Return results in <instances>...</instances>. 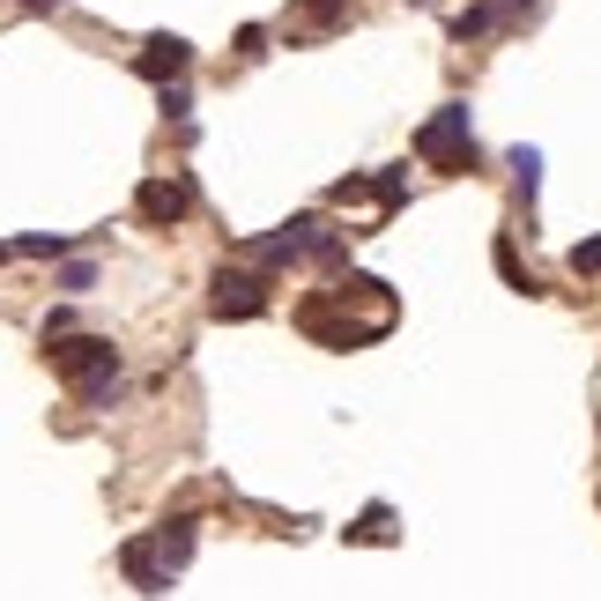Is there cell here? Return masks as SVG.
I'll use <instances>...</instances> for the list:
<instances>
[{
	"label": "cell",
	"mask_w": 601,
	"mask_h": 601,
	"mask_svg": "<svg viewBox=\"0 0 601 601\" xmlns=\"http://www.w3.org/2000/svg\"><path fill=\"white\" fill-rule=\"evenodd\" d=\"M498 275H505V283H513V290H527V298H535V290H542V283H535V275H527V267H519L513 238H505V246H498Z\"/></svg>",
	"instance_id": "cell-13"
},
{
	"label": "cell",
	"mask_w": 601,
	"mask_h": 601,
	"mask_svg": "<svg viewBox=\"0 0 601 601\" xmlns=\"http://www.w3.org/2000/svg\"><path fill=\"white\" fill-rule=\"evenodd\" d=\"M490 30H498V8H490V0H475V8H461V15H453V38H461V45L490 38Z\"/></svg>",
	"instance_id": "cell-9"
},
{
	"label": "cell",
	"mask_w": 601,
	"mask_h": 601,
	"mask_svg": "<svg viewBox=\"0 0 601 601\" xmlns=\"http://www.w3.org/2000/svg\"><path fill=\"white\" fill-rule=\"evenodd\" d=\"M572 275H601V238H579L572 246Z\"/></svg>",
	"instance_id": "cell-15"
},
{
	"label": "cell",
	"mask_w": 601,
	"mask_h": 601,
	"mask_svg": "<svg viewBox=\"0 0 601 601\" xmlns=\"http://www.w3.org/2000/svg\"><path fill=\"white\" fill-rule=\"evenodd\" d=\"M186 67H193V45L186 38H149L134 52V75H141V83H178Z\"/></svg>",
	"instance_id": "cell-5"
},
{
	"label": "cell",
	"mask_w": 601,
	"mask_h": 601,
	"mask_svg": "<svg viewBox=\"0 0 601 601\" xmlns=\"http://www.w3.org/2000/svg\"><path fill=\"white\" fill-rule=\"evenodd\" d=\"M164 112H172V120H186V112H193V97H186V75H178V83H164Z\"/></svg>",
	"instance_id": "cell-17"
},
{
	"label": "cell",
	"mask_w": 601,
	"mask_h": 601,
	"mask_svg": "<svg viewBox=\"0 0 601 601\" xmlns=\"http://www.w3.org/2000/svg\"><path fill=\"white\" fill-rule=\"evenodd\" d=\"M193 209V193L178 186V178H141V193H134V215L149 223V230H178Z\"/></svg>",
	"instance_id": "cell-4"
},
{
	"label": "cell",
	"mask_w": 601,
	"mask_h": 601,
	"mask_svg": "<svg viewBox=\"0 0 601 601\" xmlns=\"http://www.w3.org/2000/svg\"><path fill=\"white\" fill-rule=\"evenodd\" d=\"M45 356H52V372L67 379V387L83 393V409H104L112 393H120V349L104 342V335H52L45 342Z\"/></svg>",
	"instance_id": "cell-1"
},
{
	"label": "cell",
	"mask_w": 601,
	"mask_h": 601,
	"mask_svg": "<svg viewBox=\"0 0 601 601\" xmlns=\"http://www.w3.org/2000/svg\"><path fill=\"white\" fill-rule=\"evenodd\" d=\"M304 15H312L304 38H327V30H342L349 23V0H304Z\"/></svg>",
	"instance_id": "cell-10"
},
{
	"label": "cell",
	"mask_w": 601,
	"mask_h": 601,
	"mask_svg": "<svg viewBox=\"0 0 601 601\" xmlns=\"http://www.w3.org/2000/svg\"><path fill=\"white\" fill-rule=\"evenodd\" d=\"M8 253H23V260H60V253H67V238H60V230H30V238H15Z\"/></svg>",
	"instance_id": "cell-11"
},
{
	"label": "cell",
	"mask_w": 601,
	"mask_h": 601,
	"mask_svg": "<svg viewBox=\"0 0 601 601\" xmlns=\"http://www.w3.org/2000/svg\"><path fill=\"white\" fill-rule=\"evenodd\" d=\"M89 283H97V267H89V260H67V267H60V290H67V298H83Z\"/></svg>",
	"instance_id": "cell-14"
},
{
	"label": "cell",
	"mask_w": 601,
	"mask_h": 601,
	"mask_svg": "<svg viewBox=\"0 0 601 601\" xmlns=\"http://www.w3.org/2000/svg\"><path fill=\"white\" fill-rule=\"evenodd\" d=\"M209 290H215L209 298L215 320H260V312H267V275H260V267H215Z\"/></svg>",
	"instance_id": "cell-3"
},
{
	"label": "cell",
	"mask_w": 601,
	"mask_h": 601,
	"mask_svg": "<svg viewBox=\"0 0 601 601\" xmlns=\"http://www.w3.org/2000/svg\"><path fill=\"white\" fill-rule=\"evenodd\" d=\"M498 8V23H535L542 15V0H490Z\"/></svg>",
	"instance_id": "cell-16"
},
{
	"label": "cell",
	"mask_w": 601,
	"mask_h": 601,
	"mask_svg": "<svg viewBox=\"0 0 601 601\" xmlns=\"http://www.w3.org/2000/svg\"><path fill=\"white\" fill-rule=\"evenodd\" d=\"M349 542H393V513H387V505H372V513L349 527Z\"/></svg>",
	"instance_id": "cell-12"
},
{
	"label": "cell",
	"mask_w": 601,
	"mask_h": 601,
	"mask_svg": "<svg viewBox=\"0 0 601 601\" xmlns=\"http://www.w3.org/2000/svg\"><path fill=\"white\" fill-rule=\"evenodd\" d=\"M505 164H513V193L527 201V209H535V193H542V149H527V141H519Z\"/></svg>",
	"instance_id": "cell-8"
},
{
	"label": "cell",
	"mask_w": 601,
	"mask_h": 601,
	"mask_svg": "<svg viewBox=\"0 0 601 601\" xmlns=\"http://www.w3.org/2000/svg\"><path fill=\"white\" fill-rule=\"evenodd\" d=\"M120 572H127V587H141L149 601H156L164 587H172V572H164V558H156V542H149V535L120 542Z\"/></svg>",
	"instance_id": "cell-6"
},
{
	"label": "cell",
	"mask_w": 601,
	"mask_h": 601,
	"mask_svg": "<svg viewBox=\"0 0 601 601\" xmlns=\"http://www.w3.org/2000/svg\"><path fill=\"white\" fill-rule=\"evenodd\" d=\"M416 156H424L430 172H475V164H483V149H475L468 104H438L424 127H416Z\"/></svg>",
	"instance_id": "cell-2"
},
{
	"label": "cell",
	"mask_w": 601,
	"mask_h": 601,
	"mask_svg": "<svg viewBox=\"0 0 601 601\" xmlns=\"http://www.w3.org/2000/svg\"><path fill=\"white\" fill-rule=\"evenodd\" d=\"M23 8H30V15H52V8H60V0H23Z\"/></svg>",
	"instance_id": "cell-18"
},
{
	"label": "cell",
	"mask_w": 601,
	"mask_h": 601,
	"mask_svg": "<svg viewBox=\"0 0 601 601\" xmlns=\"http://www.w3.org/2000/svg\"><path fill=\"white\" fill-rule=\"evenodd\" d=\"M193 527H201V519L178 513V519H164V527L149 535V542H156V558H164V572H186V564H193Z\"/></svg>",
	"instance_id": "cell-7"
}]
</instances>
